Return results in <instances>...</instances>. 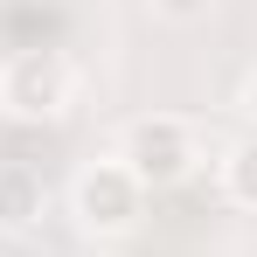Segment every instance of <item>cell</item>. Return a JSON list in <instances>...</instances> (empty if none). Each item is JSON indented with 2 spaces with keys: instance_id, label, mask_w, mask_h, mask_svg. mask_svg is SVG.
Returning a JSON list of instances; mask_svg holds the SVG:
<instances>
[{
  "instance_id": "obj_6",
  "label": "cell",
  "mask_w": 257,
  "mask_h": 257,
  "mask_svg": "<svg viewBox=\"0 0 257 257\" xmlns=\"http://www.w3.org/2000/svg\"><path fill=\"white\" fill-rule=\"evenodd\" d=\"M153 7H160V14H174V21H195L209 0H153Z\"/></svg>"
},
{
  "instance_id": "obj_1",
  "label": "cell",
  "mask_w": 257,
  "mask_h": 257,
  "mask_svg": "<svg viewBox=\"0 0 257 257\" xmlns=\"http://www.w3.org/2000/svg\"><path fill=\"white\" fill-rule=\"evenodd\" d=\"M118 167H125L139 188H174V181L195 174V132L181 125V118H139V125L125 132Z\"/></svg>"
},
{
  "instance_id": "obj_2",
  "label": "cell",
  "mask_w": 257,
  "mask_h": 257,
  "mask_svg": "<svg viewBox=\"0 0 257 257\" xmlns=\"http://www.w3.org/2000/svg\"><path fill=\"white\" fill-rule=\"evenodd\" d=\"M0 104L14 118H56L70 104V63L56 49H21L7 70H0Z\"/></svg>"
},
{
  "instance_id": "obj_7",
  "label": "cell",
  "mask_w": 257,
  "mask_h": 257,
  "mask_svg": "<svg viewBox=\"0 0 257 257\" xmlns=\"http://www.w3.org/2000/svg\"><path fill=\"white\" fill-rule=\"evenodd\" d=\"M250 111H257V84H250Z\"/></svg>"
},
{
  "instance_id": "obj_3",
  "label": "cell",
  "mask_w": 257,
  "mask_h": 257,
  "mask_svg": "<svg viewBox=\"0 0 257 257\" xmlns=\"http://www.w3.org/2000/svg\"><path fill=\"white\" fill-rule=\"evenodd\" d=\"M139 202H146V188H139L118 160H111V167H90L84 181H77V215H84L90 229H104V236H111V229H132V222H139Z\"/></svg>"
},
{
  "instance_id": "obj_5",
  "label": "cell",
  "mask_w": 257,
  "mask_h": 257,
  "mask_svg": "<svg viewBox=\"0 0 257 257\" xmlns=\"http://www.w3.org/2000/svg\"><path fill=\"white\" fill-rule=\"evenodd\" d=\"M229 195H236L243 209H257V139H243V146L229 153Z\"/></svg>"
},
{
  "instance_id": "obj_4",
  "label": "cell",
  "mask_w": 257,
  "mask_h": 257,
  "mask_svg": "<svg viewBox=\"0 0 257 257\" xmlns=\"http://www.w3.org/2000/svg\"><path fill=\"white\" fill-rule=\"evenodd\" d=\"M42 174L28 167H0V229H35L42 222Z\"/></svg>"
}]
</instances>
